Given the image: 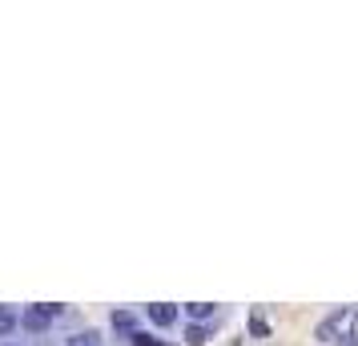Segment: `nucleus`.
Masks as SVG:
<instances>
[{"mask_svg":"<svg viewBox=\"0 0 358 346\" xmlns=\"http://www.w3.org/2000/svg\"><path fill=\"white\" fill-rule=\"evenodd\" d=\"M185 338H189L194 346H201L206 338H210V334H206V326H189V330H185Z\"/></svg>","mask_w":358,"mask_h":346,"instance_id":"8","label":"nucleus"},{"mask_svg":"<svg viewBox=\"0 0 358 346\" xmlns=\"http://www.w3.org/2000/svg\"><path fill=\"white\" fill-rule=\"evenodd\" d=\"M350 343H358V314H355V326H350Z\"/></svg>","mask_w":358,"mask_h":346,"instance_id":"11","label":"nucleus"},{"mask_svg":"<svg viewBox=\"0 0 358 346\" xmlns=\"http://www.w3.org/2000/svg\"><path fill=\"white\" fill-rule=\"evenodd\" d=\"M149 318H153V322H157V326H169V322H173V318H178V310H173V306H169V302H157V306H149Z\"/></svg>","mask_w":358,"mask_h":346,"instance_id":"3","label":"nucleus"},{"mask_svg":"<svg viewBox=\"0 0 358 346\" xmlns=\"http://www.w3.org/2000/svg\"><path fill=\"white\" fill-rule=\"evenodd\" d=\"M13 326H17V318H13V310H8V306H0V334H8Z\"/></svg>","mask_w":358,"mask_h":346,"instance_id":"6","label":"nucleus"},{"mask_svg":"<svg viewBox=\"0 0 358 346\" xmlns=\"http://www.w3.org/2000/svg\"><path fill=\"white\" fill-rule=\"evenodd\" d=\"M113 326H117V330H133V314H129V310H117V314H113Z\"/></svg>","mask_w":358,"mask_h":346,"instance_id":"7","label":"nucleus"},{"mask_svg":"<svg viewBox=\"0 0 358 346\" xmlns=\"http://www.w3.org/2000/svg\"><path fill=\"white\" fill-rule=\"evenodd\" d=\"M250 334H258V338H266V322H262V318H250Z\"/></svg>","mask_w":358,"mask_h":346,"instance_id":"10","label":"nucleus"},{"mask_svg":"<svg viewBox=\"0 0 358 346\" xmlns=\"http://www.w3.org/2000/svg\"><path fill=\"white\" fill-rule=\"evenodd\" d=\"M69 346H97V334H77Z\"/></svg>","mask_w":358,"mask_h":346,"instance_id":"9","label":"nucleus"},{"mask_svg":"<svg viewBox=\"0 0 358 346\" xmlns=\"http://www.w3.org/2000/svg\"><path fill=\"white\" fill-rule=\"evenodd\" d=\"M355 314H358V310H350V306H346V310H338V314H330V318H326L322 326H318V338H322V343H330V338H338V334H346V338H350V326H355Z\"/></svg>","mask_w":358,"mask_h":346,"instance_id":"1","label":"nucleus"},{"mask_svg":"<svg viewBox=\"0 0 358 346\" xmlns=\"http://www.w3.org/2000/svg\"><path fill=\"white\" fill-rule=\"evenodd\" d=\"M133 346H162V338H153L145 330H133Z\"/></svg>","mask_w":358,"mask_h":346,"instance_id":"5","label":"nucleus"},{"mask_svg":"<svg viewBox=\"0 0 358 346\" xmlns=\"http://www.w3.org/2000/svg\"><path fill=\"white\" fill-rule=\"evenodd\" d=\"M185 310H189V318H210V314H213V302H189Z\"/></svg>","mask_w":358,"mask_h":346,"instance_id":"4","label":"nucleus"},{"mask_svg":"<svg viewBox=\"0 0 358 346\" xmlns=\"http://www.w3.org/2000/svg\"><path fill=\"white\" fill-rule=\"evenodd\" d=\"M61 314V306L57 302H41V306H29L24 310V326L29 330H49V322Z\"/></svg>","mask_w":358,"mask_h":346,"instance_id":"2","label":"nucleus"}]
</instances>
